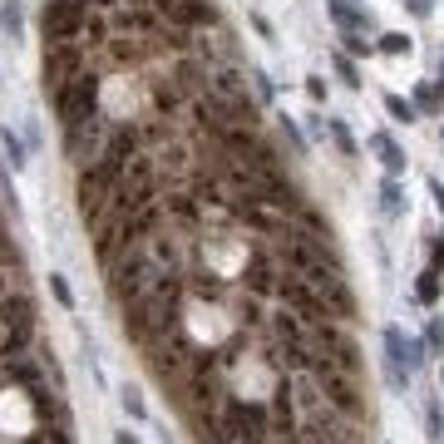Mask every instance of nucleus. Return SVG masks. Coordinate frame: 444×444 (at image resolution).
<instances>
[{
	"label": "nucleus",
	"mask_w": 444,
	"mask_h": 444,
	"mask_svg": "<svg viewBox=\"0 0 444 444\" xmlns=\"http://www.w3.org/2000/svg\"><path fill=\"white\" fill-rule=\"evenodd\" d=\"M336 70H341V74H346V84H360V79H355V65H351V60H346V55H336Z\"/></svg>",
	"instance_id": "4be33fe9"
},
{
	"label": "nucleus",
	"mask_w": 444,
	"mask_h": 444,
	"mask_svg": "<svg viewBox=\"0 0 444 444\" xmlns=\"http://www.w3.org/2000/svg\"><path fill=\"white\" fill-rule=\"evenodd\" d=\"M331 133H336V143H341V153H351V158H355V138H351V133H346L341 124H331Z\"/></svg>",
	"instance_id": "6ab92c4d"
},
{
	"label": "nucleus",
	"mask_w": 444,
	"mask_h": 444,
	"mask_svg": "<svg viewBox=\"0 0 444 444\" xmlns=\"http://www.w3.org/2000/svg\"><path fill=\"white\" fill-rule=\"evenodd\" d=\"M89 70V45L84 40H60V45H45V94L55 99L70 79H79Z\"/></svg>",
	"instance_id": "7ed1b4c3"
},
{
	"label": "nucleus",
	"mask_w": 444,
	"mask_h": 444,
	"mask_svg": "<svg viewBox=\"0 0 444 444\" xmlns=\"http://www.w3.org/2000/svg\"><path fill=\"white\" fill-rule=\"evenodd\" d=\"M380 50H385V55H405V50H410V35H400V30H385V35H380Z\"/></svg>",
	"instance_id": "4468645a"
},
{
	"label": "nucleus",
	"mask_w": 444,
	"mask_h": 444,
	"mask_svg": "<svg viewBox=\"0 0 444 444\" xmlns=\"http://www.w3.org/2000/svg\"><path fill=\"white\" fill-rule=\"evenodd\" d=\"M79 6H84V11H99V15H104V11H114V6H119V0H79Z\"/></svg>",
	"instance_id": "b1692460"
},
{
	"label": "nucleus",
	"mask_w": 444,
	"mask_h": 444,
	"mask_svg": "<svg viewBox=\"0 0 444 444\" xmlns=\"http://www.w3.org/2000/svg\"><path fill=\"white\" fill-rule=\"evenodd\" d=\"M439 84H444V60H439Z\"/></svg>",
	"instance_id": "2f4dec72"
},
{
	"label": "nucleus",
	"mask_w": 444,
	"mask_h": 444,
	"mask_svg": "<svg viewBox=\"0 0 444 444\" xmlns=\"http://www.w3.org/2000/svg\"><path fill=\"white\" fill-rule=\"evenodd\" d=\"M385 355H390V365H385L390 385L405 390V370H414V365L424 360V355H419V341H410L400 326H390V331H385Z\"/></svg>",
	"instance_id": "0eeeda50"
},
{
	"label": "nucleus",
	"mask_w": 444,
	"mask_h": 444,
	"mask_svg": "<svg viewBox=\"0 0 444 444\" xmlns=\"http://www.w3.org/2000/svg\"><path fill=\"white\" fill-rule=\"evenodd\" d=\"M6 296H11V272L0 267V301H6Z\"/></svg>",
	"instance_id": "c756f323"
},
{
	"label": "nucleus",
	"mask_w": 444,
	"mask_h": 444,
	"mask_svg": "<svg viewBox=\"0 0 444 444\" xmlns=\"http://www.w3.org/2000/svg\"><path fill=\"white\" fill-rule=\"evenodd\" d=\"M148 94H153V109L158 114H173V109H183V84L168 74V79H153L148 84Z\"/></svg>",
	"instance_id": "9d476101"
},
{
	"label": "nucleus",
	"mask_w": 444,
	"mask_h": 444,
	"mask_svg": "<svg viewBox=\"0 0 444 444\" xmlns=\"http://www.w3.org/2000/svg\"><path fill=\"white\" fill-rule=\"evenodd\" d=\"M414 99H419V104H424V109H429V114H434V109H439V94H434V89H429V84H424V89H419V94H414Z\"/></svg>",
	"instance_id": "5701e85b"
},
{
	"label": "nucleus",
	"mask_w": 444,
	"mask_h": 444,
	"mask_svg": "<svg viewBox=\"0 0 444 444\" xmlns=\"http://www.w3.org/2000/svg\"><path fill=\"white\" fill-rule=\"evenodd\" d=\"M109 133H114V129L104 124V114H89V119H79V124H70V129H65V153L84 168L89 158H99V153H104Z\"/></svg>",
	"instance_id": "423d86ee"
},
{
	"label": "nucleus",
	"mask_w": 444,
	"mask_h": 444,
	"mask_svg": "<svg viewBox=\"0 0 444 444\" xmlns=\"http://www.w3.org/2000/svg\"><path fill=\"white\" fill-rule=\"evenodd\" d=\"M380 197H385V212H400V207H405V197H400V183H395V178L380 188Z\"/></svg>",
	"instance_id": "dca6fc26"
},
{
	"label": "nucleus",
	"mask_w": 444,
	"mask_h": 444,
	"mask_svg": "<svg viewBox=\"0 0 444 444\" xmlns=\"http://www.w3.org/2000/svg\"><path fill=\"white\" fill-rule=\"evenodd\" d=\"M237 444H252V439H237Z\"/></svg>",
	"instance_id": "72a5a7b5"
},
{
	"label": "nucleus",
	"mask_w": 444,
	"mask_h": 444,
	"mask_svg": "<svg viewBox=\"0 0 444 444\" xmlns=\"http://www.w3.org/2000/svg\"><path fill=\"white\" fill-rule=\"evenodd\" d=\"M385 109H390V114H395L400 124H410V119H414V109H410V104H405L400 94H385Z\"/></svg>",
	"instance_id": "2eb2a0df"
},
{
	"label": "nucleus",
	"mask_w": 444,
	"mask_h": 444,
	"mask_svg": "<svg viewBox=\"0 0 444 444\" xmlns=\"http://www.w3.org/2000/svg\"><path fill=\"white\" fill-rule=\"evenodd\" d=\"M124 410H129V414H143V400H138L133 390H124Z\"/></svg>",
	"instance_id": "393cba45"
},
{
	"label": "nucleus",
	"mask_w": 444,
	"mask_h": 444,
	"mask_svg": "<svg viewBox=\"0 0 444 444\" xmlns=\"http://www.w3.org/2000/svg\"><path fill=\"white\" fill-rule=\"evenodd\" d=\"M331 15H336L346 30H355V35H365V30L375 25V20H370V11H355L351 0H331Z\"/></svg>",
	"instance_id": "9b49d317"
},
{
	"label": "nucleus",
	"mask_w": 444,
	"mask_h": 444,
	"mask_svg": "<svg viewBox=\"0 0 444 444\" xmlns=\"http://www.w3.org/2000/svg\"><path fill=\"white\" fill-rule=\"evenodd\" d=\"M50 292H55V301H60V306H74V296H70L65 277H50Z\"/></svg>",
	"instance_id": "f3484780"
},
{
	"label": "nucleus",
	"mask_w": 444,
	"mask_h": 444,
	"mask_svg": "<svg viewBox=\"0 0 444 444\" xmlns=\"http://www.w3.org/2000/svg\"><path fill=\"white\" fill-rule=\"evenodd\" d=\"M124 6H133V11H153V0H124Z\"/></svg>",
	"instance_id": "7c9ffc66"
},
{
	"label": "nucleus",
	"mask_w": 444,
	"mask_h": 444,
	"mask_svg": "<svg viewBox=\"0 0 444 444\" xmlns=\"http://www.w3.org/2000/svg\"><path fill=\"white\" fill-rule=\"evenodd\" d=\"M94 11H84L79 0H50L45 15H40V30H45V45H60V40H79L84 35V20Z\"/></svg>",
	"instance_id": "39448f33"
},
{
	"label": "nucleus",
	"mask_w": 444,
	"mask_h": 444,
	"mask_svg": "<svg viewBox=\"0 0 444 444\" xmlns=\"http://www.w3.org/2000/svg\"><path fill=\"white\" fill-rule=\"evenodd\" d=\"M429 351H444V321H429Z\"/></svg>",
	"instance_id": "412c9836"
},
{
	"label": "nucleus",
	"mask_w": 444,
	"mask_h": 444,
	"mask_svg": "<svg viewBox=\"0 0 444 444\" xmlns=\"http://www.w3.org/2000/svg\"><path fill=\"white\" fill-rule=\"evenodd\" d=\"M346 45H351V55H370V45H365L360 35H346Z\"/></svg>",
	"instance_id": "a878e982"
},
{
	"label": "nucleus",
	"mask_w": 444,
	"mask_h": 444,
	"mask_svg": "<svg viewBox=\"0 0 444 444\" xmlns=\"http://www.w3.org/2000/svg\"><path fill=\"white\" fill-rule=\"evenodd\" d=\"M429 192H434V207L444 212V183H429Z\"/></svg>",
	"instance_id": "c85d7f7f"
},
{
	"label": "nucleus",
	"mask_w": 444,
	"mask_h": 444,
	"mask_svg": "<svg viewBox=\"0 0 444 444\" xmlns=\"http://www.w3.org/2000/svg\"><path fill=\"white\" fill-rule=\"evenodd\" d=\"M0 138H6V153H11V163L20 168V163H25V158H20V138H15L11 129H6V133H0Z\"/></svg>",
	"instance_id": "a211bd4d"
},
{
	"label": "nucleus",
	"mask_w": 444,
	"mask_h": 444,
	"mask_svg": "<svg viewBox=\"0 0 444 444\" xmlns=\"http://www.w3.org/2000/svg\"><path fill=\"white\" fill-rule=\"evenodd\" d=\"M429 262H434V272H439V267H444V237H439V242H434V247H429Z\"/></svg>",
	"instance_id": "bb28decb"
},
{
	"label": "nucleus",
	"mask_w": 444,
	"mask_h": 444,
	"mask_svg": "<svg viewBox=\"0 0 444 444\" xmlns=\"http://www.w3.org/2000/svg\"><path fill=\"white\" fill-rule=\"evenodd\" d=\"M439 385H444V370H439Z\"/></svg>",
	"instance_id": "473e14b6"
},
{
	"label": "nucleus",
	"mask_w": 444,
	"mask_h": 444,
	"mask_svg": "<svg viewBox=\"0 0 444 444\" xmlns=\"http://www.w3.org/2000/svg\"><path fill=\"white\" fill-rule=\"evenodd\" d=\"M414 296H419L424 306H434V301H439V272H434V267H429V272L419 277V287H414Z\"/></svg>",
	"instance_id": "ddd939ff"
},
{
	"label": "nucleus",
	"mask_w": 444,
	"mask_h": 444,
	"mask_svg": "<svg viewBox=\"0 0 444 444\" xmlns=\"http://www.w3.org/2000/svg\"><path fill=\"white\" fill-rule=\"evenodd\" d=\"M242 282H247V292H252V296H267V292H277V287H282V272H277V262H272L267 252H257V257L242 267Z\"/></svg>",
	"instance_id": "1a4fd4ad"
},
{
	"label": "nucleus",
	"mask_w": 444,
	"mask_h": 444,
	"mask_svg": "<svg viewBox=\"0 0 444 444\" xmlns=\"http://www.w3.org/2000/svg\"><path fill=\"white\" fill-rule=\"evenodd\" d=\"M370 143L380 148V158H385V168H390V173H400V168H405V153L395 148V138H390V133H375Z\"/></svg>",
	"instance_id": "f8f14e48"
},
{
	"label": "nucleus",
	"mask_w": 444,
	"mask_h": 444,
	"mask_svg": "<svg viewBox=\"0 0 444 444\" xmlns=\"http://www.w3.org/2000/svg\"><path fill=\"white\" fill-rule=\"evenodd\" d=\"M6 262H15V247H11V237H6V222H0V267Z\"/></svg>",
	"instance_id": "aec40b11"
},
{
	"label": "nucleus",
	"mask_w": 444,
	"mask_h": 444,
	"mask_svg": "<svg viewBox=\"0 0 444 444\" xmlns=\"http://www.w3.org/2000/svg\"><path fill=\"white\" fill-rule=\"evenodd\" d=\"M163 25H173L183 35L207 30V25H217V6H212V0H173V6L163 11Z\"/></svg>",
	"instance_id": "6e6552de"
},
{
	"label": "nucleus",
	"mask_w": 444,
	"mask_h": 444,
	"mask_svg": "<svg viewBox=\"0 0 444 444\" xmlns=\"http://www.w3.org/2000/svg\"><path fill=\"white\" fill-rule=\"evenodd\" d=\"M55 114H60V124L70 129V124H79V119H89V114H99V74L94 70H84L79 79H70L55 99Z\"/></svg>",
	"instance_id": "20e7f679"
},
{
	"label": "nucleus",
	"mask_w": 444,
	"mask_h": 444,
	"mask_svg": "<svg viewBox=\"0 0 444 444\" xmlns=\"http://www.w3.org/2000/svg\"><path fill=\"white\" fill-rule=\"evenodd\" d=\"M178 326V277H163L143 301H133L129 306V316H124V331L133 336V341H148V346H158V336H168Z\"/></svg>",
	"instance_id": "f257e3e1"
},
{
	"label": "nucleus",
	"mask_w": 444,
	"mask_h": 444,
	"mask_svg": "<svg viewBox=\"0 0 444 444\" xmlns=\"http://www.w3.org/2000/svg\"><path fill=\"white\" fill-rule=\"evenodd\" d=\"M0 331H6V346H0V360H20L25 346L35 341V301L11 292L0 301Z\"/></svg>",
	"instance_id": "f03ea898"
},
{
	"label": "nucleus",
	"mask_w": 444,
	"mask_h": 444,
	"mask_svg": "<svg viewBox=\"0 0 444 444\" xmlns=\"http://www.w3.org/2000/svg\"><path fill=\"white\" fill-rule=\"evenodd\" d=\"M405 6H410L414 15H429V11H434V0H405Z\"/></svg>",
	"instance_id": "cd10ccee"
}]
</instances>
